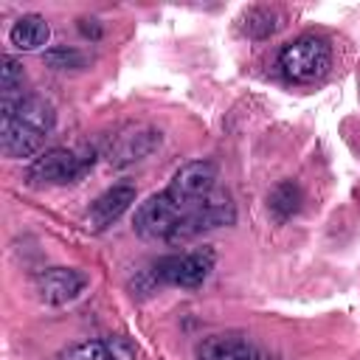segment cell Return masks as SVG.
Listing matches in <instances>:
<instances>
[{"label": "cell", "instance_id": "15", "mask_svg": "<svg viewBox=\"0 0 360 360\" xmlns=\"http://www.w3.org/2000/svg\"><path fill=\"white\" fill-rule=\"evenodd\" d=\"M304 202V194H301V186L295 180H281L278 186H273V191L267 194V211L276 222H287L298 214Z\"/></svg>", "mask_w": 360, "mask_h": 360}, {"label": "cell", "instance_id": "1", "mask_svg": "<svg viewBox=\"0 0 360 360\" xmlns=\"http://www.w3.org/2000/svg\"><path fill=\"white\" fill-rule=\"evenodd\" d=\"M276 62L290 82L309 84V82H318L321 76H326V70L332 65V48L326 45V39H321L315 34H301L292 42L278 48Z\"/></svg>", "mask_w": 360, "mask_h": 360}, {"label": "cell", "instance_id": "12", "mask_svg": "<svg viewBox=\"0 0 360 360\" xmlns=\"http://www.w3.org/2000/svg\"><path fill=\"white\" fill-rule=\"evenodd\" d=\"M138 349L129 338H93L79 340L56 354V360H135Z\"/></svg>", "mask_w": 360, "mask_h": 360}, {"label": "cell", "instance_id": "17", "mask_svg": "<svg viewBox=\"0 0 360 360\" xmlns=\"http://www.w3.org/2000/svg\"><path fill=\"white\" fill-rule=\"evenodd\" d=\"M42 59H45V65H48L51 70H62V73H68V70H84L87 62H90L84 51L68 48V45H56V48L45 51Z\"/></svg>", "mask_w": 360, "mask_h": 360}, {"label": "cell", "instance_id": "16", "mask_svg": "<svg viewBox=\"0 0 360 360\" xmlns=\"http://www.w3.org/2000/svg\"><path fill=\"white\" fill-rule=\"evenodd\" d=\"M284 25V14L273 6H256L242 14V31L250 39H270Z\"/></svg>", "mask_w": 360, "mask_h": 360}, {"label": "cell", "instance_id": "2", "mask_svg": "<svg viewBox=\"0 0 360 360\" xmlns=\"http://www.w3.org/2000/svg\"><path fill=\"white\" fill-rule=\"evenodd\" d=\"M96 163V149H65V146H53L39 152L31 166H28V180L37 186H65V183H76L82 180Z\"/></svg>", "mask_w": 360, "mask_h": 360}, {"label": "cell", "instance_id": "3", "mask_svg": "<svg viewBox=\"0 0 360 360\" xmlns=\"http://www.w3.org/2000/svg\"><path fill=\"white\" fill-rule=\"evenodd\" d=\"M236 222V205L231 200L228 191H211L205 200H200L194 208H188L177 225V231L172 233L169 242H188L200 233H208V231H219V228H228Z\"/></svg>", "mask_w": 360, "mask_h": 360}, {"label": "cell", "instance_id": "13", "mask_svg": "<svg viewBox=\"0 0 360 360\" xmlns=\"http://www.w3.org/2000/svg\"><path fill=\"white\" fill-rule=\"evenodd\" d=\"M45 135L34 132L31 127L20 124L11 115H0V146L6 158H34L42 149Z\"/></svg>", "mask_w": 360, "mask_h": 360}, {"label": "cell", "instance_id": "18", "mask_svg": "<svg viewBox=\"0 0 360 360\" xmlns=\"http://www.w3.org/2000/svg\"><path fill=\"white\" fill-rule=\"evenodd\" d=\"M22 79H25L22 62L11 53H3V59H0V90H3V96L11 98V93L17 87H22Z\"/></svg>", "mask_w": 360, "mask_h": 360}, {"label": "cell", "instance_id": "14", "mask_svg": "<svg viewBox=\"0 0 360 360\" xmlns=\"http://www.w3.org/2000/svg\"><path fill=\"white\" fill-rule=\"evenodd\" d=\"M48 39H51V25H48V20L42 14H34V11L17 17L14 25L8 28V42L17 51H25V53L45 48Z\"/></svg>", "mask_w": 360, "mask_h": 360}, {"label": "cell", "instance_id": "6", "mask_svg": "<svg viewBox=\"0 0 360 360\" xmlns=\"http://www.w3.org/2000/svg\"><path fill=\"white\" fill-rule=\"evenodd\" d=\"M214 183H217V163L208 160V158H200V160L183 163L172 174L166 191L188 211V208H194L200 200H205L214 191Z\"/></svg>", "mask_w": 360, "mask_h": 360}, {"label": "cell", "instance_id": "19", "mask_svg": "<svg viewBox=\"0 0 360 360\" xmlns=\"http://www.w3.org/2000/svg\"><path fill=\"white\" fill-rule=\"evenodd\" d=\"M79 31H82L87 39H98V37L104 34L101 22H98V20H93V17H82V20H79Z\"/></svg>", "mask_w": 360, "mask_h": 360}, {"label": "cell", "instance_id": "8", "mask_svg": "<svg viewBox=\"0 0 360 360\" xmlns=\"http://www.w3.org/2000/svg\"><path fill=\"white\" fill-rule=\"evenodd\" d=\"M197 360H276V357L253 338L225 332V335L202 338V343L197 346Z\"/></svg>", "mask_w": 360, "mask_h": 360}, {"label": "cell", "instance_id": "11", "mask_svg": "<svg viewBox=\"0 0 360 360\" xmlns=\"http://www.w3.org/2000/svg\"><path fill=\"white\" fill-rule=\"evenodd\" d=\"M0 110H3L0 115H11V118H17L20 124L31 127V129L39 132V135H48V132L53 129V124H56V110H53V104H51L48 98L37 96V93H31V96H17V98H3V107H0Z\"/></svg>", "mask_w": 360, "mask_h": 360}, {"label": "cell", "instance_id": "5", "mask_svg": "<svg viewBox=\"0 0 360 360\" xmlns=\"http://www.w3.org/2000/svg\"><path fill=\"white\" fill-rule=\"evenodd\" d=\"M211 270H214V253L211 250L169 253L152 264V276L160 284H172V287H183V290L202 287L205 278L211 276Z\"/></svg>", "mask_w": 360, "mask_h": 360}, {"label": "cell", "instance_id": "9", "mask_svg": "<svg viewBox=\"0 0 360 360\" xmlns=\"http://www.w3.org/2000/svg\"><path fill=\"white\" fill-rule=\"evenodd\" d=\"M135 186L132 183H115V186H110L107 191H101L93 202H90V208H87V214H84V225H87V231H93V233H101V231H107L112 222H118L127 211H129V205L135 202Z\"/></svg>", "mask_w": 360, "mask_h": 360}, {"label": "cell", "instance_id": "7", "mask_svg": "<svg viewBox=\"0 0 360 360\" xmlns=\"http://www.w3.org/2000/svg\"><path fill=\"white\" fill-rule=\"evenodd\" d=\"M87 284H90L87 273L76 270V267H48L42 273H37V278H34V290H37L39 301L48 307H62V304L76 301L87 290Z\"/></svg>", "mask_w": 360, "mask_h": 360}, {"label": "cell", "instance_id": "10", "mask_svg": "<svg viewBox=\"0 0 360 360\" xmlns=\"http://www.w3.org/2000/svg\"><path fill=\"white\" fill-rule=\"evenodd\" d=\"M158 146H160V132L155 127H135V129L121 132L112 141L107 158L112 166L124 169V166H132L138 160H146Z\"/></svg>", "mask_w": 360, "mask_h": 360}, {"label": "cell", "instance_id": "4", "mask_svg": "<svg viewBox=\"0 0 360 360\" xmlns=\"http://www.w3.org/2000/svg\"><path fill=\"white\" fill-rule=\"evenodd\" d=\"M186 208L163 188L152 197H146L138 211H135V219H132V228L141 239H149V242H169L172 233L177 231L180 219H183Z\"/></svg>", "mask_w": 360, "mask_h": 360}]
</instances>
